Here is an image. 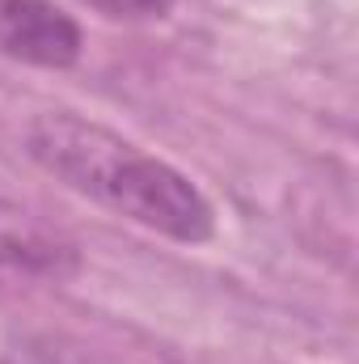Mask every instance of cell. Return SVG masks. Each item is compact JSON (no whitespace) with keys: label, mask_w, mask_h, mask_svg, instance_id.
<instances>
[{"label":"cell","mask_w":359,"mask_h":364,"mask_svg":"<svg viewBox=\"0 0 359 364\" xmlns=\"http://www.w3.org/2000/svg\"><path fill=\"white\" fill-rule=\"evenodd\" d=\"M26 153L68 191L170 242L199 246L216 233L211 199L178 166L144 153L136 140L93 119H81L72 110L38 114L26 127Z\"/></svg>","instance_id":"6da1fadb"},{"label":"cell","mask_w":359,"mask_h":364,"mask_svg":"<svg viewBox=\"0 0 359 364\" xmlns=\"http://www.w3.org/2000/svg\"><path fill=\"white\" fill-rule=\"evenodd\" d=\"M85 51L81 26L51 0H0V55L30 68H72Z\"/></svg>","instance_id":"7a4b0ae2"},{"label":"cell","mask_w":359,"mask_h":364,"mask_svg":"<svg viewBox=\"0 0 359 364\" xmlns=\"http://www.w3.org/2000/svg\"><path fill=\"white\" fill-rule=\"evenodd\" d=\"M0 267L17 275L64 279L77 272V246L43 225L34 212L0 195Z\"/></svg>","instance_id":"3957f363"},{"label":"cell","mask_w":359,"mask_h":364,"mask_svg":"<svg viewBox=\"0 0 359 364\" xmlns=\"http://www.w3.org/2000/svg\"><path fill=\"white\" fill-rule=\"evenodd\" d=\"M81 4H89V9L106 13V17H118V21H144V17L170 13L174 0H81Z\"/></svg>","instance_id":"277c9868"}]
</instances>
